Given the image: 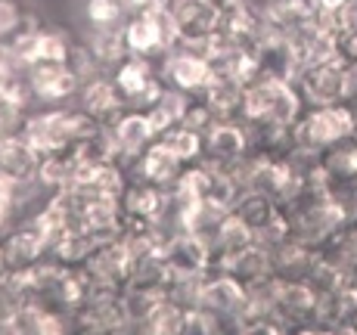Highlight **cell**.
I'll list each match as a JSON object with an SVG mask.
<instances>
[{"label":"cell","mask_w":357,"mask_h":335,"mask_svg":"<svg viewBox=\"0 0 357 335\" xmlns=\"http://www.w3.org/2000/svg\"><path fill=\"white\" fill-rule=\"evenodd\" d=\"M305 109H307V102L292 78L258 75V78L245 87L243 121L245 125H264V121H286V125H295Z\"/></svg>","instance_id":"6da1fadb"},{"label":"cell","mask_w":357,"mask_h":335,"mask_svg":"<svg viewBox=\"0 0 357 335\" xmlns=\"http://www.w3.org/2000/svg\"><path fill=\"white\" fill-rule=\"evenodd\" d=\"M100 121H93L84 109H47V112L29 115L25 125V140L40 153H59V149H72L75 143L87 140Z\"/></svg>","instance_id":"7a4b0ae2"},{"label":"cell","mask_w":357,"mask_h":335,"mask_svg":"<svg viewBox=\"0 0 357 335\" xmlns=\"http://www.w3.org/2000/svg\"><path fill=\"white\" fill-rule=\"evenodd\" d=\"M298 143L307 149H326L333 143L357 134V109L351 102H326V106H307L295 121Z\"/></svg>","instance_id":"3957f363"},{"label":"cell","mask_w":357,"mask_h":335,"mask_svg":"<svg viewBox=\"0 0 357 335\" xmlns=\"http://www.w3.org/2000/svg\"><path fill=\"white\" fill-rule=\"evenodd\" d=\"M121 34H125L128 53L146 56V59H153V63H162L177 47V29H174L171 10L153 13V16H128Z\"/></svg>","instance_id":"277c9868"},{"label":"cell","mask_w":357,"mask_h":335,"mask_svg":"<svg viewBox=\"0 0 357 335\" xmlns=\"http://www.w3.org/2000/svg\"><path fill=\"white\" fill-rule=\"evenodd\" d=\"M301 97L307 106H326V102H342L345 100V87H348V63L333 53L326 59L301 65V72L295 75Z\"/></svg>","instance_id":"5b68a950"},{"label":"cell","mask_w":357,"mask_h":335,"mask_svg":"<svg viewBox=\"0 0 357 335\" xmlns=\"http://www.w3.org/2000/svg\"><path fill=\"white\" fill-rule=\"evenodd\" d=\"M162 78L168 81V87L181 93H190V97H202L208 91V84L215 81V72H211L208 59L199 50H190V47L177 44L168 56L162 59Z\"/></svg>","instance_id":"8992f818"},{"label":"cell","mask_w":357,"mask_h":335,"mask_svg":"<svg viewBox=\"0 0 357 335\" xmlns=\"http://www.w3.org/2000/svg\"><path fill=\"white\" fill-rule=\"evenodd\" d=\"M174 29L177 44L190 47V50H202L215 34H221V13L205 0H174Z\"/></svg>","instance_id":"52a82bcc"},{"label":"cell","mask_w":357,"mask_h":335,"mask_svg":"<svg viewBox=\"0 0 357 335\" xmlns=\"http://www.w3.org/2000/svg\"><path fill=\"white\" fill-rule=\"evenodd\" d=\"M165 258H168V267L174 270V276H205L215 261V242L208 233L177 230L165 245Z\"/></svg>","instance_id":"ba28073f"},{"label":"cell","mask_w":357,"mask_h":335,"mask_svg":"<svg viewBox=\"0 0 357 335\" xmlns=\"http://www.w3.org/2000/svg\"><path fill=\"white\" fill-rule=\"evenodd\" d=\"M81 267L87 270L91 283L125 289L130 270H134V258H130V249L121 236H106L93 245V251L87 255V261L81 264Z\"/></svg>","instance_id":"9c48e42d"},{"label":"cell","mask_w":357,"mask_h":335,"mask_svg":"<svg viewBox=\"0 0 357 335\" xmlns=\"http://www.w3.org/2000/svg\"><path fill=\"white\" fill-rule=\"evenodd\" d=\"M252 56L261 68V75H271V78H292L298 75L301 68V56H298V47L289 34L277 31L267 25V31L261 34V40L252 47Z\"/></svg>","instance_id":"30bf717a"},{"label":"cell","mask_w":357,"mask_h":335,"mask_svg":"<svg viewBox=\"0 0 357 335\" xmlns=\"http://www.w3.org/2000/svg\"><path fill=\"white\" fill-rule=\"evenodd\" d=\"M243 302H245V286L227 270H208L202 276V283H199V304L221 313L227 320L230 332H233V320H236Z\"/></svg>","instance_id":"8fae6325"},{"label":"cell","mask_w":357,"mask_h":335,"mask_svg":"<svg viewBox=\"0 0 357 335\" xmlns=\"http://www.w3.org/2000/svg\"><path fill=\"white\" fill-rule=\"evenodd\" d=\"M29 81H31V91H34V100L40 102H66L72 97H78L81 78L68 63H40V65H31L29 68Z\"/></svg>","instance_id":"7c38bea8"},{"label":"cell","mask_w":357,"mask_h":335,"mask_svg":"<svg viewBox=\"0 0 357 335\" xmlns=\"http://www.w3.org/2000/svg\"><path fill=\"white\" fill-rule=\"evenodd\" d=\"M183 168L187 165L174 155V149H171L162 137H155V140L137 155V162H134V168H130L128 177H140V180H149L162 189H174V183H177V177H181Z\"/></svg>","instance_id":"4fadbf2b"},{"label":"cell","mask_w":357,"mask_h":335,"mask_svg":"<svg viewBox=\"0 0 357 335\" xmlns=\"http://www.w3.org/2000/svg\"><path fill=\"white\" fill-rule=\"evenodd\" d=\"M205 143H208V159L224 165H236L255 153V134L245 121H215V127L205 134Z\"/></svg>","instance_id":"5bb4252c"},{"label":"cell","mask_w":357,"mask_h":335,"mask_svg":"<svg viewBox=\"0 0 357 335\" xmlns=\"http://www.w3.org/2000/svg\"><path fill=\"white\" fill-rule=\"evenodd\" d=\"M78 102L93 121H100L102 127H112L115 121L125 115L128 102L121 100V93L115 91L112 78H102V75H93L81 84L78 91Z\"/></svg>","instance_id":"9a60e30c"},{"label":"cell","mask_w":357,"mask_h":335,"mask_svg":"<svg viewBox=\"0 0 357 335\" xmlns=\"http://www.w3.org/2000/svg\"><path fill=\"white\" fill-rule=\"evenodd\" d=\"M112 134H115V143H119V153H121L119 155V165L130 174L137 155H140L143 149L155 140L153 121H149V115L140 112V109H125V115H121V118L112 125Z\"/></svg>","instance_id":"2e32d148"},{"label":"cell","mask_w":357,"mask_h":335,"mask_svg":"<svg viewBox=\"0 0 357 335\" xmlns=\"http://www.w3.org/2000/svg\"><path fill=\"white\" fill-rule=\"evenodd\" d=\"M44 153L34 149L25 137H0V174L19 187L38 183V171Z\"/></svg>","instance_id":"e0dca14e"},{"label":"cell","mask_w":357,"mask_h":335,"mask_svg":"<svg viewBox=\"0 0 357 335\" xmlns=\"http://www.w3.org/2000/svg\"><path fill=\"white\" fill-rule=\"evenodd\" d=\"M72 47H75V40L68 38L66 31L50 29V25H40V29L34 31V38H29L16 50V63L22 68H31V65H40V63H68Z\"/></svg>","instance_id":"ac0fdd59"},{"label":"cell","mask_w":357,"mask_h":335,"mask_svg":"<svg viewBox=\"0 0 357 335\" xmlns=\"http://www.w3.org/2000/svg\"><path fill=\"white\" fill-rule=\"evenodd\" d=\"M168 196H171V189H162L149 180H140V177H128V187L121 189L119 202H121L125 215L146 217V221L162 224L165 211H168Z\"/></svg>","instance_id":"d6986e66"},{"label":"cell","mask_w":357,"mask_h":335,"mask_svg":"<svg viewBox=\"0 0 357 335\" xmlns=\"http://www.w3.org/2000/svg\"><path fill=\"white\" fill-rule=\"evenodd\" d=\"M159 72H162V63H153V59H146V56H134V53H128V56L112 68L109 78H112L115 91L121 93V100H125L128 109H130Z\"/></svg>","instance_id":"ffe728a7"},{"label":"cell","mask_w":357,"mask_h":335,"mask_svg":"<svg viewBox=\"0 0 357 335\" xmlns=\"http://www.w3.org/2000/svg\"><path fill=\"white\" fill-rule=\"evenodd\" d=\"M211 270H227L243 286H252V283H258V279L273 276V258H271V249L252 242L249 249L236 251V255H230V258H215Z\"/></svg>","instance_id":"44dd1931"},{"label":"cell","mask_w":357,"mask_h":335,"mask_svg":"<svg viewBox=\"0 0 357 335\" xmlns=\"http://www.w3.org/2000/svg\"><path fill=\"white\" fill-rule=\"evenodd\" d=\"M264 31H267L264 10H258L249 0L243 6H236V10L224 13V19H221V38H227L230 44L243 47V50H252Z\"/></svg>","instance_id":"7402d4cb"},{"label":"cell","mask_w":357,"mask_h":335,"mask_svg":"<svg viewBox=\"0 0 357 335\" xmlns=\"http://www.w3.org/2000/svg\"><path fill=\"white\" fill-rule=\"evenodd\" d=\"M320 168H324L326 180L335 189L354 187L357 183V134L320 149Z\"/></svg>","instance_id":"603a6c76"},{"label":"cell","mask_w":357,"mask_h":335,"mask_svg":"<svg viewBox=\"0 0 357 335\" xmlns=\"http://www.w3.org/2000/svg\"><path fill=\"white\" fill-rule=\"evenodd\" d=\"M261 10H264L267 25L283 34H298L317 22V3L314 0H267Z\"/></svg>","instance_id":"cb8c5ba5"},{"label":"cell","mask_w":357,"mask_h":335,"mask_svg":"<svg viewBox=\"0 0 357 335\" xmlns=\"http://www.w3.org/2000/svg\"><path fill=\"white\" fill-rule=\"evenodd\" d=\"M3 242H6V258H10V270H25L31 267L34 261L47 255V239L40 236V230L34 224H22V227H10L3 233Z\"/></svg>","instance_id":"d4e9b609"},{"label":"cell","mask_w":357,"mask_h":335,"mask_svg":"<svg viewBox=\"0 0 357 335\" xmlns=\"http://www.w3.org/2000/svg\"><path fill=\"white\" fill-rule=\"evenodd\" d=\"M205 102L211 106L218 121H243L245 109V84H239L236 78L227 75H215V81L208 84V91L202 93Z\"/></svg>","instance_id":"484cf974"},{"label":"cell","mask_w":357,"mask_h":335,"mask_svg":"<svg viewBox=\"0 0 357 335\" xmlns=\"http://www.w3.org/2000/svg\"><path fill=\"white\" fill-rule=\"evenodd\" d=\"M273 258V273L280 279H307L314 270V261H317V249L305 245L301 239H286L283 245L271 251Z\"/></svg>","instance_id":"4316f807"},{"label":"cell","mask_w":357,"mask_h":335,"mask_svg":"<svg viewBox=\"0 0 357 335\" xmlns=\"http://www.w3.org/2000/svg\"><path fill=\"white\" fill-rule=\"evenodd\" d=\"M211 242H215V258H230L255 242V230L230 208L227 215L221 217V224L211 230Z\"/></svg>","instance_id":"83f0119b"},{"label":"cell","mask_w":357,"mask_h":335,"mask_svg":"<svg viewBox=\"0 0 357 335\" xmlns=\"http://www.w3.org/2000/svg\"><path fill=\"white\" fill-rule=\"evenodd\" d=\"M252 134H255V149L258 153L273 155V159H289L295 149H298L295 125H286V121H264V125H252Z\"/></svg>","instance_id":"f1b7e54d"},{"label":"cell","mask_w":357,"mask_h":335,"mask_svg":"<svg viewBox=\"0 0 357 335\" xmlns=\"http://www.w3.org/2000/svg\"><path fill=\"white\" fill-rule=\"evenodd\" d=\"M100 239L91 233V230H81V227H72L63 239H56V242L50 245V251L47 255L53 258V261L66 264V267H81V264L87 261V255L93 251V245H97Z\"/></svg>","instance_id":"f546056e"},{"label":"cell","mask_w":357,"mask_h":335,"mask_svg":"<svg viewBox=\"0 0 357 335\" xmlns=\"http://www.w3.org/2000/svg\"><path fill=\"white\" fill-rule=\"evenodd\" d=\"M81 13L91 31H121L130 16L125 0H84Z\"/></svg>","instance_id":"4dcf8cb0"},{"label":"cell","mask_w":357,"mask_h":335,"mask_svg":"<svg viewBox=\"0 0 357 335\" xmlns=\"http://www.w3.org/2000/svg\"><path fill=\"white\" fill-rule=\"evenodd\" d=\"M162 140L174 149V155L183 162V165H196V162L208 159V143H205L202 131H193L187 125L171 127L168 134H162Z\"/></svg>","instance_id":"1f68e13d"},{"label":"cell","mask_w":357,"mask_h":335,"mask_svg":"<svg viewBox=\"0 0 357 335\" xmlns=\"http://www.w3.org/2000/svg\"><path fill=\"white\" fill-rule=\"evenodd\" d=\"M280 208H283V205H280L277 199H271V196H264V193H255V189H245V193L236 199V205H233V211H236L255 233L271 221L273 215H277Z\"/></svg>","instance_id":"d6a6232c"},{"label":"cell","mask_w":357,"mask_h":335,"mask_svg":"<svg viewBox=\"0 0 357 335\" xmlns=\"http://www.w3.org/2000/svg\"><path fill=\"white\" fill-rule=\"evenodd\" d=\"M87 47H91V53H93V59H97L100 72H102V68H109V72H112V68L128 56V44H125V34H121V31H91Z\"/></svg>","instance_id":"836d02e7"},{"label":"cell","mask_w":357,"mask_h":335,"mask_svg":"<svg viewBox=\"0 0 357 335\" xmlns=\"http://www.w3.org/2000/svg\"><path fill=\"white\" fill-rule=\"evenodd\" d=\"M317 251L324 258H329V261L342 264V267L357 270V217H354V221H348L345 227L329 239L326 245H320Z\"/></svg>","instance_id":"e575fe53"},{"label":"cell","mask_w":357,"mask_h":335,"mask_svg":"<svg viewBox=\"0 0 357 335\" xmlns=\"http://www.w3.org/2000/svg\"><path fill=\"white\" fill-rule=\"evenodd\" d=\"M183 311H187V307H181L177 302H171V298H162V304L146 317V323H143L140 332H153V335H181V332H183Z\"/></svg>","instance_id":"d590c367"},{"label":"cell","mask_w":357,"mask_h":335,"mask_svg":"<svg viewBox=\"0 0 357 335\" xmlns=\"http://www.w3.org/2000/svg\"><path fill=\"white\" fill-rule=\"evenodd\" d=\"M25 302H29V295H25V289L16 283L13 273L0 279V332H10V326L16 323Z\"/></svg>","instance_id":"8d00e7d4"},{"label":"cell","mask_w":357,"mask_h":335,"mask_svg":"<svg viewBox=\"0 0 357 335\" xmlns=\"http://www.w3.org/2000/svg\"><path fill=\"white\" fill-rule=\"evenodd\" d=\"M215 332H230L227 320L221 313L208 311L202 304H193L183 311V332L181 335H215Z\"/></svg>","instance_id":"74e56055"},{"label":"cell","mask_w":357,"mask_h":335,"mask_svg":"<svg viewBox=\"0 0 357 335\" xmlns=\"http://www.w3.org/2000/svg\"><path fill=\"white\" fill-rule=\"evenodd\" d=\"M286 239H292V224H289V215H286L283 208L277 211V215L271 217V221L264 224V227L255 233V242L264 245V249H277V245H283Z\"/></svg>","instance_id":"f35d334b"},{"label":"cell","mask_w":357,"mask_h":335,"mask_svg":"<svg viewBox=\"0 0 357 335\" xmlns=\"http://www.w3.org/2000/svg\"><path fill=\"white\" fill-rule=\"evenodd\" d=\"M19 189H22L19 183H13L10 177L0 174V233H6L13 227V221H16Z\"/></svg>","instance_id":"ab89813d"},{"label":"cell","mask_w":357,"mask_h":335,"mask_svg":"<svg viewBox=\"0 0 357 335\" xmlns=\"http://www.w3.org/2000/svg\"><path fill=\"white\" fill-rule=\"evenodd\" d=\"M215 112H211V106L205 102V97H193L190 100V106H187V112H183V121L181 125H187V127H193V131H202V134H208L211 127H215Z\"/></svg>","instance_id":"60d3db41"},{"label":"cell","mask_w":357,"mask_h":335,"mask_svg":"<svg viewBox=\"0 0 357 335\" xmlns=\"http://www.w3.org/2000/svg\"><path fill=\"white\" fill-rule=\"evenodd\" d=\"M22 6L16 3V0H0V40L10 38L13 31L19 29V22H22Z\"/></svg>","instance_id":"b9f144b4"},{"label":"cell","mask_w":357,"mask_h":335,"mask_svg":"<svg viewBox=\"0 0 357 335\" xmlns=\"http://www.w3.org/2000/svg\"><path fill=\"white\" fill-rule=\"evenodd\" d=\"M335 53L345 59L348 65H357V25L335 31Z\"/></svg>","instance_id":"7bdbcfd3"},{"label":"cell","mask_w":357,"mask_h":335,"mask_svg":"<svg viewBox=\"0 0 357 335\" xmlns=\"http://www.w3.org/2000/svg\"><path fill=\"white\" fill-rule=\"evenodd\" d=\"M130 16H153V13L174 10V0H125Z\"/></svg>","instance_id":"ee69618b"},{"label":"cell","mask_w":357,"mask_h":335,"mask_svg":"<svg viewBox=\"0 0 357 335\" xmlns=\"http://www.w3.org/2000/svg\"><path fill=\"white\" fill-rule=\"evenodd\" d=\"M314 3H317V13H320V16H339V13L345 10L351 0H314Z\"/></svg>","instance_id":"f6af8a7d"},{"label":"cell","mask_w":357,"mask_h":335,"mask_svg":"<svg viewBox=\"0 0 357 335\" xmlns=\"http://www.w3.org/2000/svg\"><path fill=\"white\" fill-rule=\"evenodd\" d=\"M205 3H211V6H215V10L224 16V13H230V10H236V6H243L245 0H205Z\"/></svg>","instance_id":"bcb514c9"},{"label":"cell","mask_w":357,"mask_h":335,"mask_svg":"<svg viewBox=\"0 0 357 335\" xmlns=\"http://www.w3.org/2000/svg\"><path fill=\"white\" fill-rule=\"evenodd\" d=\"M10 258H6V242H3V233H0V279L10 276Z\"/></svg>","instance_id":"7dc6e473"},{"label":"cell","mask_w":357,"mask_h":335,"mask_svg":"<svg viewBox=\"0 0 357 335\" xmlns=\"http://www.w3.org/2000/svg\"><path fill=\"white\" fill-rule=\"evenodd\" d=\"M342 193H345V199H348V205H351V211L357 217V183H354V187H348V189H342Z\"/></svg>","instance_id":"c3c4849f"},{"label":"cell","mask_w":357,"mask_h":335,"mask_svg":"<svg viewBox=\"0 0 357 335\" xmlns=\"http://www.w3.org/2000/svg\"><path fill=\"white\" fill-rule=\"evenodd\" d=\"M348 335H357V311L351 313V320H348Z\"/></svg>","instance_id":"681fc988"}]
</instances>
